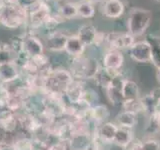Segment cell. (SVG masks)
I'll list each match as a JSON object with an SVG mask.
<instances>
[{
    "label": "cell",
    "instance_id": "8992f818",
    "mask_svg": "<svg viewBox=\"0 0 160 150\" xmlns=\"http://www.w3.org/2000/svg\"><path fill=\"white\" fill-rule=\"evenodd\" d=\"M44 43L33 32L28 31L22 35V52L27 57L31 58L45 53Z\"/></svg>",
    "mask_w": 160,
    "mask_h": 150
},
{
    "label": "cell",
    "instance_id": "4dcf8cb0",
    "mask_svg": "<svg viewBox=\"0 0 160 150\" xmlns=\"http://www.w3.org/2000/svg\"><path fill=\"white\" fill-rule=\"evenodd\" d=\"M42 1L43 0H16V4L29 12L35 7H37Z\"/></svg>",
    "mask_w": 160,
    "mask_h": 150
},
{
    "label": "cell",
    "instance_id": "5b68a950",
    "mask_svg": "<svg viewBox=\"0 0 160 150\" xmlns=\"http://www.w3.org/2000/svg\"><path fill=\"white\" fill-rule=\"evenodd\" d=\"M52 11L49 6V3L43 1L37 7L28 12V26L30 30H36L40 27H43L45 21L51 15Z\"/></svg>",
    "mask_w": 160,
    "mask_h": 150
},
{
    "label": "cell",
    "instance_id": "30bf717a",
    "mask_svg": "<svg viewBox=\"0 0 160 150\" xmlns=\"http://www.w3.org/2000/svg\"><path fill=\"white\" fill-rule=\"evenodd\" d=\"M0 130L6 134H17L19 130L18 115L6 108L0 109Z\"/></svg>",
    "mask_w": 160,
    "mask_h": 150
},
{
    "label": "cell",
    "instance_id": "ffe728a7",
    "mask_svg": "<svg viewBox=\"0 0 160 150\" xmlns=\"http://www.w3.org/2000/svg\"><path fill=\"white\" fill-rule=\"evenodd\" d=\"M132 140H133V133L131 131V129L118 126V129L113 140L114 144L121 147H128L129 144L132 142Z\"/></svg>",
    "mask_w": 160,
    "mask_h": 150
},
{
    "label": "cell",
    "instance_id": "f1b7e54d",
    "mask_svg": "<svg viewBox=\"0 0 160 150\" xmlns=\"http://www.w3.org/2000/svg\"><path fill=\"white\" fill-rule=\"evenodd\" d=\"M64 21V19L60 16V15L56 12V13H51V15L48 17V19L45 21L43 27L48 30V32L50 31H54L55 29L57 28V26L59 24H61Z\"/></svg>",
    "mask_w": 160,
    "mask_h": 150
},
{
    "label": "cell",
    "instance_id": "ab89813d",
    "mask_svg": "<svg viewBox=\"0 0 160 150\" xmlns=\"http://www.w3.org/2000/svg\"><path fill=\"white\" fill-rule=\"evenodd\" d=\"M44 1H46V2H49V1H54V2H56V1H60V0H44Z\"/></svg>",
    "mask_w": 160,
    "mask_h": 150
},
{
    "label": "cell",
    "instance_id": "b9f144b4",
    "mask_svg": "<svg viewBox=\"0 0 160 150\" xmlns=\"http://www.w3.org/2000/svg\"><path fill=\"white\" fill-rule=\"evenodd\" d=\"M0 150H2V146H1V145H0Z\"/></svg>",
    "mask_w": 160,
    "mask_h": 150
},
{
    "label": "cell",
    "instance_id": "3957f363",
    "mask_svg": "<svg viewBox=\"0 0 160 150\" xmlns=\"http://www.w3.org/2000/svg\"><path fill=\"white\" fill-rule=\"evenodd\" d=\"M99 68L100 66L96 59L80 56L71 59L68 70L74 79L85 81L88 79H93Z\"/></svg>",
    "mask_w": 160,
    "mask_h": 150
},
{
    "label": "cell",
    "instance_id": "d6a6232c",
    "mask_svg": "<svg viewBox=\"0 0 160 150\" xmlns=\"http://www.w3.org/2000/svg\"><path fill=\"white\" fill-rule=\"evenodd\" d=\"M143 150H160V142L155 139H147L142 141Z\"/></svg>",
    "mask_w": 160,
    "mask_h": 150
},
{
    "label": "cell",
    "instance_id": "cb8c5ba5",
    "mask_svg": "<svg viewBox=\"0 0 160 150\" xmlns=\"http://www.w3.org/2000/svg\"><path fill=\"white\" fill-rule=\"evenodd\" d=\"M57 13L61 16L64 20L74 19L78 16L77 13V5L74 2H65L61 6H59Z\"/></svg>",
    "mask_w": 160,
    "mask_h": 150
},
{
    "label": "cell",
    "instance_id": "6da1fadb",
    "mask_svg": "<svg viewBox=\"0 0 160 150\" xmlns=\"http://www.w3.org/2000/svg\"><path fill=\"white\" fill-rule=\"evenodd\" d=\"M42 77V93L62 95V96H64V93L66 91L67 87L74 79L68 69H64L61 67L54 68L52 66L49 69V71Z\"/></svg>",
    "mask_w": 160,
    "mask_h": 150
},
{
    "label": "cell",
    "instance_id": "ac0fdd59",
    "mask_svg": "<svg viewBox=\"0 0 160 150\" xmlns=\"http://www.w3.org/2000/svg\"><path fill=\"white\" fill-rule=\"evenodd\" d=\"M97 33L98 31L95 26H93L91 24H84L78 29V32L76 35L82 41V43L87 47L94 44Z\"/></svg>",
    "mask_w": 160,
    "mask_h": 150
},
{
    "label": "cell",
    "instance_id": "d6986e66",
    "mask_svg": "<svg viewBox=\"0 0 160 150\" xmlns=\"http://www.w3.org/2000/svg\"><path fill=\"white\" fill-rule=\"evenodd\" d=\"M14 150H38L31 136L17 133L12 142Z\"/></svg>",
    "mask_w": 160,
    "mask_h": 150
},
{
    "label": "cell",
    "instance_id": "60d3db41",
    "mask_svg": "<svg viewBox=\"0 0 160 150\" xmlns=\"http://www.w3.org/2000/svg\"><path fill=\"white\" fill-rule=\"evenodd\" d=\"M154 1H157V2H160V0H154Z\"/></svg>",
    "mask_w": 160,
    "mask_h": 150
},
{
    "label": "cell",
    "instance_id": "7a4b0ae2",
    "mask_svg": "<svg viewBox=\"0 0 160 150\" xmlns=\"http://www.w3.org/2000/svg\"><path fill=\"white\" fill-rule=\"evenodd\" d=\"M0 24L8 29H18L28 24V11L17 4H5L0 11Z\"/></svg>",
    "mask_w": 160,
    "mask_h": 150
},
{
    "label": "cell",
    "instance_id": "7c38bea8",
    "mask_svg": "<svg viewBox=\"0 0 160 150\" xmlns=\"http://www.w3.org/2000/svg\"><path fill=\"white\" fill-rule=\"evenodd\" d=\"M21 70L16 61L0 64V82L11 84L21 77Z\"/></svg>",
    "mask_w": 160,
    "mask_h": 150
},
{
    "label": "cell",
    "instance_id": "e0dca14e",
    "mask_svg": "<svg viewBox=\"0 0 160 150\" xmlns=\"http://www.w3.org/2000/svg\"><path fill=\"white\" fill-rule=\"evenodd\" d=\"M85 48H86V46H85L81 40L78 38L77 35L75 34V35H69L64 51L66 52L69 56L75 58V57L82 56Z\"/></svg>",
    "mask_w": 160,
    "mask_h": 150
},
{
    "label": "cell",
    "instance_id": "52a82bcc",
    "mask_svg": "<svg viewBox=\"0 0 160 150\" xmlns=\"http://www.w3.org/2000/svg\"><path fill=\"white\" fill-rule=\"evenodd\" d=\"M68 37L69 35L61 30L50 31L43 41L44 47L50 52H62L65 50Z\"/></svg>",
    "mask_w": 160,
    "mask_h": 150
},
{
    "label": "cell",
    "instance_id": "1f68e13d",
    "mask_svg": "<svg viewBox=\"0 0 160 150\" xmlns=\"http://www.w3.org/2000/svg\"><path fill=\"white\" fill-rule=\"evenodd\" d=\"M69 139L68 140H58L54 143L50 144L44 150H69Z\"/></svg>",
    "mask_w": 160,
    "mask_h": 150
},
{
    "label": "cell",
    "instance_id": "d4e9b609",
    "mask_svg": "<svg viewBox=\"0 0 160 150\" xmlns=\"http://www.w3.org/2000/svg\"><path fill=\"white\" fill-rule=\"evenodd\" d=\"M149 118L147 120L146 127H145V132L150 135L159 134L160 133V113L154 112L148 115Z\"/></svg>",
    "mask_w": 160,
    "mask_h": 150
},
{
    "label": "cell",
    "instance_id": "7402d4cb",
    "mask_svg": "<svg viewBox=\"0 0 160 150\" xmlns=\"http://www.w3.org/2000/svg\"><path fill=\"white\" fill-rule=\"evenodd\" d=\"M116 122L119 127L131 129L137 124V114L123 110L116 116Z\"/></svg>",
    "mask_w": 160,
    "mask_h": 150
},
{
    "label": "cell",
    "instance_id": "74e56055",
    "mask_svg": "<svg viewBox=\"0 0 160 150\" xmlns=\"http://www.w3.org/2000/svg\"><path fill=\"white\" fill-rule=\"evenodd\" d=\"M156 78L158 80V82L160 83V68L157 69V72H156Z\"/></svg>",
    "mask_w": 160,
    "mask_h": 150
},
{
    "label": "cell",
    "instance_id": "8fae6325",
    "mask_svg": "<svg viewBox=\"0 0 160 150\" xmlns=\"http://www.w3.org/2000/svg\"><path fill=\"white\" fill-rule=\"evenodd\" d=\"M130 56L134 61L139 63L151 62V45L147 40L135 41L129 48Z\"/></svg>",
    "mask_w": 160,
    "mask_h": 150
},
{
    "label": "cell",
    "instance_id": "603a6c76",
    "mask_svg": "<svg viewBox=\"0 0 160 150\" xmlns=\"http://www.w3.org/2000/svg\"><path fill=\"white\" fill-rule=\"evenodd\" d=\"M122 95L124 100L139 98V88L138 85L132 80L125 79L122 86Z\"/></svg>",
    "mask_w": 160,
    "mask_h": 150
},
{
    "label": "cell",
    "instance_id": "d590c367",
    "mask_svg": "<svg viewBox=\"0 0 160 150\" xmlns=\"http://www.w3.org/2000/svg\"><path fill=\"white\" fill-rule=\"evenodd\" d=\"M2 150H14L12 145H8V146H2Z\"/></svg>",
    "mask_w": 160,
    "mask_h": 150
},
{
    "label": "cell",
    "instance_id": "44dd1931",
    "mask_svg": "<svg viewBox=\"0 0 160 150\" xmlns=\"http://www.w3.org/2000/svg\"><path fill=\"white\" fill-rule=\"evenodd\" d=\"M120 73L119 71H111V70H108L104 67H100L98 72L95 75V77L93 78L95 80L96 84H98L99 86H101L102 88H106L110 82L112 81V79L114 78L115 75H117Z\"/></svg>",
    "mask_w": 160,
    "mask_h": 150
},
{
    "label": "cell",
    "instance_id": "5bb4252c",
    "mask_svg": "<svg viewBox=\"0 0 160 150\" xmlns=\"http://www.w3.org/2000/svg\"><path fill=\"white\" fill-rule=\"evenodd\" d=\"M117 129H118V125L106 121L100 125H97L94 129L93 134H95L98 138L103 140L104 142H106L108 144H112Z\"/></svg>",
    "mask_w": 160,
    "mask_h": 150
},
{
    "label": "cell",
    "instance_id": "9a60e30c",
    "mask_svg": "<svg viewBox=\"0 0 160 150\" xmlns=\"http://www.w3.org/2000/svg\"><path fill=\"white\" fill-rule=\"evenodd\" d=\"M124 62L122 53L118 50H108L102 60V67L111 71H119Z\"/></svg>",
    "mask_w": 160,
    "mask_h": 150
},
{
    "label": "cell",
    "instance_id": "83f0119b",
    "mask_svg": "<svg viewBox=\"0 0 160 150\" xmlns=\"http://www.w3.org/2000/svg\"><path fill=\"white\" fill-rule=\"evenodd\" d=\"M121 106L125 111H129V112H132L135 114L143 112V106H142L141 100H140V97L136 98V99L124 100Z\"/></svg>",
    "mask_w": 160,
    "mask_h": 150
},
{
    "label": "cell",
    "instance_id": "4fadbf2b",
    "mask_svg": "<svg viewBox=\"0 0 160 150\" xmlns=\"http://www.w3.org/2000/svg\"><path fill=\"white\" fill-rule=\"evenodd\" d=\"M85 89H86L85 81L73 79V81L69 84V86L64 93V98L69 104H79L82 100Z\"/></svg>",
    "mask_w": 160,
    "mask_h": 150
},
{
    "label": "cell",
    "instance_id": "e575fe53",
    "mask_svg": "<svg viewBox=\"0 0 160 150\" xmlns=\"http://www.w3.org/2000/svg\"><path fill=\"white\" fill-rule=\"evenodd\" d=\"M151 93L154 95L155 99H156V107H155V112H159L160 113V87L154 89Z\"/></svg>",
    "mask_w": 160,
    "mask_h": 150
},
{
    "label": "cell",
    "instance_id": "484cf974",
    "mask_svg": "<svg viewBox=\"0 0 160 150\" xmlns=\"http://www.w3.org/2000/svg\"><path fill=\"white\" fill-rule=\"evenodd\" d=\"M147 41L151 45V62L158 69L160 68V37L151 36Z\"/></svg>",
    "mask_w": 160,
    "mask_h": 150
},
{
    "label": "cell",
    "instance_id": "8d00e7d4",
    "mask_svg": "<svg viewBox=\"0 0 160 150\" xmlns=\"http://www.w3.org/2000/svg\"><path fill=\"white\" fill-rule=\"evenodd\" d=\"M5 4H6V3H5L4 0H0V11H1L2 8L5 6Z\"/></svg>",
    "mask_w": 160,
    "mask_h": 150
},
{
    "label": "cell",
    "instance_id": "2e32d148",
    "mask_svg": "<svg viewBox=\"0 0 160 150\" xmlns=\"http://www.w3.org/2000/svg\"><path fill=\"white\" fill-rule=\"evenodd\" d=\"M125 6L122 0H104L102 13L105 17L118 18L124 13Z\"/></svg>",
    "mask_w": 160,
    "mask_h": 150
},
{
    "label": "cell",
    "instance_id": "9c48e42d",
    "mask_svg": "<svg viewBox=\"0 0 160 150\" xmlns=\"http://www.w3.org/2000/svg\"><path fill=\"white\" fill-rule=\"evenodd\" d=\"M124 78L120 73L115 75L112 81L105 88L107 98L113 105H122L124 98L122 95V86L124 83Z\"/></svg>",
    "mask_w": 160,
    "mask_h": 150
},
{
    "label": "cell",
    "instance_id": "f35d334b",
    "mask_svg": "<svg viewBox=\"0 0 160 150\" xmlns=\"http://www.w3.org/2000/svg\"><path fill=\"white\" fill-rule=\"evenodd\" d=\"M85 1H88V2L92 3V4H95V3H98L100 1H102V0H85Z\"/></svg>",
    "mask_w": 160,
    "mask_h": 150
},
{
    "label": "cell",
    "instance_id": "4316f807",
    "mask_svg": "<svg viewBox=\"0 0 160 150\" xmlns=\"http://www.w3.org/2000/svg\"><path fill=\"white\" fill-rule=\"evenodd\" d=\"M76 5H77V13L79 17L84 19H89L92 18L95 15L94 4L88 1H85V0H82V1L76 3Z\"/></svg>",
    "mask_w": 160,
    "mask_h": 150
},
{
    "label": "cell",
    "instance_id": "836d02e7",
    "mask_svg": "<svg viewBox=\"0 0 160 150\" xmlns=\"http://www.w3.org/2000/svg\"><path fill=\"white\" fill-rule=\"evenodd\" d=\"M128 150H143V145L141 140H132L129 144Z\"/></svg>",
    "mask_w": 160,
    "mask_h": 150
},
{
    "label": "cell",
    "instance_id": "f546056e",
    "mask_svg": "<svg viewBox=\"0 0 160 150\" xmlns=\"http://www.w3.org/2000/svg\"><path fill=\"white\" fill-rule=\"evenodd\" d=\"M10 95H11V90L9 85L0 82V109L6 107Z\"/></svg>",
    "mask_w": 160,
    "mask_h": 150
},
{
    "label": "cell",
    "instance_id": "277c9868",
    "mask_svg": "<svg viewBox=\"0 0 160 150\" xmlns=\"http://www.w3.org/2000/svg\"><path fill=\"white\" fill-rule=\"evenodd\" d=\"M151 11L142 8H132L127 18L128 33L133 37L141 36L149 27L151 22Z\"/></svg>",
    "mask_w": 160,
    "mask_h": 150
},
{
    "label": "cell",
    "instance_id": "ba28073f",
    "mask_svg": "<svg viewBox=\"0 0 160 150\" xmlns=\"http://www.w3.org/2000/svg\"><path fill=\"white\" fill-rule=\"evenodd\" d=\"M135 37L127 33H110L105 35V44L108 46V50H118L130 48L135 43Z\"/></svg>",
    "mask_w": 160,
    "mask_h": 150
}]
</instances>
